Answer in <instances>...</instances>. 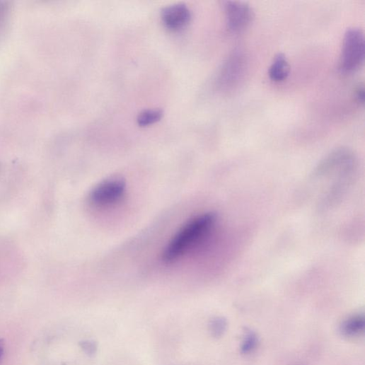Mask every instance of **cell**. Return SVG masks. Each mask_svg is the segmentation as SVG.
Wrapping results in <instances>:
<instances>
[{"label":"cell","instance_id":"3957f363","mask_svg":"<svg viewBox=\"0 0 365 365\" xmlns=\"http://www.w3.org/2000/svg\"><path fill=\"white\" fill-rule=\"evenodd\" d=\"M126 191V182L122 179L107 180L91 191L89 201L98 207L111 206L120 202Z\"/></svg>","mask_w":365,"mask_h":365},{"label":"cell","instance_id":"5bb4252c","mask_svg":"<svg viewBox=\"0 0 365 365\" xmlns=\"http://www.w3.org/2000/svg\"><path fill=\"white\" fill-rule=\"evenodd\" d=\"M4 352V342L2 340H0V358H1L2 355Z\"/></svg>","mask_w":365,"mask_h":365},{"label":"cell","instance_id":"7c38bea8","mask_svg":"<svg viewBox=\"0 0 365 365\" xmlns=\"http://www.w3.org/2000/svg\"><path fill=\"white\" fill-rule=\"evenodd\" d=\"M83 352L88 357L95 356L98 350V343L93 340H85L79 342Z\"/></svg>","mask_w":365,"mask_h":365},{"label":"cell","instance_id":"6da1fadb","mask_svg":"<svg viewBox=\"0 0 365 365\" xmlns=\"http://www.w3.org/2000/svg\"><path fill=\"white\" fill-rule=\"evenodd\" d=\"M216 223V216L213 213L204 214L192 219L169 242L163 253V260L172 262L185 255L209 235Z\"/></svg>","mask_w":365,"mask_h":365},{"label":"cell","instance_id":"9c48e42d","mask_svg":"<svg viewBox=\"0 0 365 365\" xmlns=\"http://www.w3.org/2000/svg\"><path fill=\"white\" fill-rule=\"evenodd\" d=\"M163 115V112L161 110H146L138 115L137 123L140 127H148L159 122Z\"/></svg>","mask_w":365,"mask_h":365},{"label":"cell","instance_id":"30bf717a","mask_svg":"<svg viewBox=\"0 0 365 365\" xmlns=\"http://www.w3.org/2000/svg\"><path fill=\"white\" fill-rule=\"evenodd\" d=\"M227 327L226 320L221 317H217L210 321L209 328L212 335L214 337H220L225 332Z\"/></svg>","mask_w":365,"mask_h":365},{"label":"cell","instance_id":"4fadbf2b","mask_svg":"<svg viewBox=\"0 0 365 365\" xmlns=\"http://www.w3.org/2000/svg\"><path fill=\"white\" fill-rule=\"evenodd\" d=\"M355 98L358 103L364 104V89L362 85L358 86L355 89Z\"/></svg>","mask_w":365,"mask_h":365},{"label":"cell","instance_id":"7a4b0ae2","mask_svg":"<svg viewBox=\"0 0 365 365\" xmlns=\"http://www.w3.org/2000/svg\"><path fill=\"white\" fill-rule=\"evenodd\" d=\"M364 61V35L359 28H349L344 34L340 66L352 73L361 67Z\"/></svg>","mask_w":365,"mask_h":365},{"label":"cell","instance_id":"277c9868","mask_svg":"<svg viewBox=\"0 0 365 365\" xmlns=\"http://www.w3.org/2000/svg\"><path fill=\"white\" fill-rule=\"evenodd\" d=\"M226 24L234 33H241L252 23L254 14L250 6L243 2L226 1L224 3Z\"/></svg>","mask_w":365,"mask_h":365},{"label":"cell","instance_id":"ba28073f","mask_svg":"<svg viewBox=\"0 0 365 365\" xmlns=\"http://www.w3.org/2000/svg\"><path fill=\"white\" fill-rule=\"evenodd\" d=\"M364 330V317L355 315L346 320L341 325L340 330L343 335L356 337L360 335Z\"/></svg>","mask_w":365,"mask_h":365},{"label":"cell","instance_id":"5b68a950","mask_svg":"<svg viewBox=\"0 0 365 365\" xmlns=\"http://www.w3.org/2000/svg\"><path fill=\"white\" fill-rule=\"evenodd\" d=\"M191 19V11L185 4L172 5L161 11L162 22L167 28L172 30L184 28L190 23Z\"/></svg>","mask_w":365,"mask_h":365},{"label":"cell","instance_id":"52a82bcc","mask_svg":"<svg viewBox=\"0 0 365 365\" xmlns=\"http://www.w3.org/2000/svg\"><path fill=\"white\" fill-rule=\"evenodd\" d=\"M269 77L272 81H285L290 74V65L285 54L281 53L276 56L269 69Z\"/></svg>","mask_w":365,"mask_h":365},{"label":"cell","instance_id":"8fae6325","mask_svg":"<svg viewBox=\"0 0 365 365\" xmlns=\"http://www.w3.org/2000/svg\"><path fill=\"white\" fill-rule=\"evenodd\" d=\"M257 344V337L256 335L253 332H247L241 347L242 352L244 354L251 352L253 349H255Z\"/></svg>","mask_w":365,"mask_h":365},{"label":"cell","instance_id":"8992f818","mask_svg":"<svg viewBox=\"0 0 365 365\" xmlns=\"http://www.w3.org/2000/svg\"><path fill=\"white\" fill-rule=\"evenodd\" d=\"M245 63L244 57L238 53L228 59L221 74L220 81L223 87L232 88L238 82L244 72Z\"/></svg>","mask_w":365,"mask_h":365}]
</instances>
